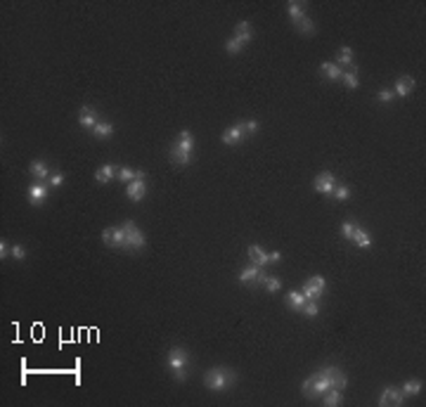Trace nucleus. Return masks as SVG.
Masks as SVG:
<instances>
[{
	"instance_id": "1",
	"label": "nucleus",
	"mask_w": 426,
	"mask_h": 407,
	"mask_svg": "<svg viewBox=\"0 0 426 407\" xmlns=\"http://www.w3.org/2000/svg\"><path fill=\"white\" fill-rule=\"evenodd\" d=\"M237 381V374L227 367H213L204 374V386L209 391H225Z\"/></svg>"
},
{
	"instance_id": "2",
	"label": "nucleus",
	"mask_w": 426,
	"mask_h": 407,
	"mask_svg": "<svg viewBox=\"0 0 426 407\" xmlns=\"http://www.w3.org/2000/svg\"><path fill=\"white\" fill-rule=\"evenodd\" d=\"M166 365H168V370L173 372V377H175V381H185V377H187V365H190V355H187V351L185 348H171L168 351V355H166Z\"/></svg>"
},
{
	"instance_id": "3",
	"label": "nucleus",
	"mask_w": 426,
	"mask_h": 407,
	"mask_svg": "<svg viewBox=\"0 0 426 407\" xmlns=\"http://www.w3.org/2000/svg\"><path fill=\"white\" fill-rule=\"evenodd\" d=\"M329 389H332V384H329V379L325 377V372H322V370L315 372V374H313L308 381H303V386H301L303 396H308V398H318V396H325Z\"/></svg>"
},
{
	"instance_id": "4",
	"label": "nucleus",
	"mask_w": 426,
	"mask_h": 407,
	"mask_svg": "<svg viewBox=\"0 0 426 407\" xmlns=\"http://www.w3.org/2000/svg\"><path fill=\"white\" fill-rule=\"evenodd\" d=\"M325 287H327V280L322 277V275H315V277L306 280V284H303L301 294H303L308 301H318L320 296L325 294Z\"/></svg>"
},
{
	"instance_id": "5",
	"label": "nucleus",
	"mask_w": 426,
	"mask_h": 407,
	"mask_svg": "<svg viewBox=\"0 0 426 407\" xmlns=\"http://www.w3.org/2000/svg\"><path fill=\"white\" fill-rule=\"evenodd\" d=\"M123 232H126V246L123 249H142L145 246V235L137 230L133 220L123 223Z\"/></svg>"
},
{
	"instance_id": "6",
	"label": "nucleus",
	"mask_w": 426,
	"mask_h": 407,
	"mask_svg": "<svg viewBox=\"0 0 426 407\" xmlns=\"http://www.w3.org/2000/svg\"><path fill=\"white\" fill-rule=\"evenodd\" d=\"M325 377L329 379V384H332V389H341L344 391L346 386H348V377L344 374V370L341 367H336V365H329V367H325Z\"/></svg>"
},
{
	"instance_id": "7",
	"label": "nucleus",
	"mask_w": 426,
	"mask_h": 407,
	"mask_svg": "<svg viewBox=\"0 0 426 407\" xmlns=\"http://www.w3.org/2000/svg\"><path fill=\"white\" fill-rule=\"evenodd\" d=\"M102 242L107 246H126V232H123V227H107L102 232Z\"/></svg>"
},
{
	"instance_id": "8",
	"label": "nucleus",
	"mask_w": 426,
	"mask_h": 407,
	"mask_svg": "<svg viewBox=\"0 0 426 407\" xmlns=\"http://www.w3.org/2000/svg\"><path fill=\"white\" fill-rule=\"evenodd\" d=\"M78 123H81V128H85V130H95V126L100 123V118H97V111L92 107H81V111H78Z\"/></svg>"
},
{
	"instance_id": "9",
	"label": "nucleus",
	"mask_w": 426,
	"mask_h": 407,
	"mask_svg": "<svg viewBox=\"0 0 426 407\" xmlns=\"http://www.w3.org/2000/svg\"><path fill=\"white\" fill-rule=\"evenodd\" d=\"M315 190L320 192V194H332L334 192V187H336V178H334V173H329V171H325V173H320L318 178H315Z\"/></svg>"
},
{
	"instance_id": "10",
	"label": "nucleus",
	"mask_w": 426,
	"mask_h": 407,
	"mask_svg": "<svg viewBox=\"0 0 426 407\" xmlns=\"http://www.w3.org/2000/svg\"><path fill=\"white\" fill-rule=\"evenodd\" d=\"M403 398H405V393H403V389L389 386V389H384V393H381L379 405H403Z\"/></svg>"
},
{
	"instance_id": "11",
	"label": "nucleus",
	"mask_w": 426,
	"mask_h": 407,
	"mask_svg": "<svg viewBox=\"0 0 426 407\" xmlns=\"http://www.w3.org/2000/svg\"><path fill=\"white\" fill-rule=\"evenodd\" d=\"M45 199H47V185L36 180L31 187H28V201H31L33 206H38V204H43Z\"/></svg>"
},
{
	"instance_id": "12",
	"label": "nucleus",
	"mask_w": 426,
	"mask_h": 407,
	"mask_svg": "<svg viewBox=\"0 0 426 407\" xmlns=\"http://www.w3.org/2000/svg\"><path fill=\"white\" fill-rule=\"evenodd\" d=\"M114 178H118V171L114 163H104V166H100V171L95 173V180L100 182V185H109Z\"/></svg>"
},
{
	"instance_id": "13",
	"label": "nucleus",
	"mask_w": 426,
	"mask_h": 407,
	"mask_svg": "<svg viewBox=\"0 0 426 407\" xmlns=\"http://www.w3.org/2000/svg\"><path fill=\"white\" fill-rule=\"evenodd\" d=\"M242 137H244V128H242V123H239V126L225 128V133L220 135V140H223L225 145H239Z\"/></svg>"
},
{
	"instance_id": "14",
	"label": "nucleus",
	"mask_w": 426,
	"mask_h": 407,
	"mask_svg": "<svg viewBox=\"0 0 426 407\" xmlns=\"http://www.w3.org/2000/svg\"><path fill=\"white\" fill-rule=\"evenodd\" d=\"M145 192H147L145 180H133V182H128V185H126L128 199H133V201H140L142 197H145Z\"/></svg>"
},
{
	"instance_id": "15",
	"label": "nucleus",
	"mask_w": 426,
	"mask_h": 407,
	"mask_svg": "<svg viewBox=\"0 0 426 407\" xmlns=\"http://www.w3.org/2000/svg\"><path fill=\"white\" fill-rule=\"evenodd\" d=\"M415 90V78L410 76H400L396 81V88H393V95H400V97H408L410 92Z\"/></svg>"
},
{
	"instance_id": "16",
	"label": "nucleus",
	"mask_w": 426,
	"mask_h": 407,
	"mask_svg": "<svg viewBox=\"0 0 426 407\" xmlns=\"http://www.w3.org/2000/svg\"><path fill=\"white\" fill-rule=\"evenodd\" d=\"M28 173H31V175H33L38 182H45V178L50 175V168H47L45 161L36 159V161H31V166H28Z\"/></svg>"
},
{
	"instance_id": "17",
	"label": "nucleus",
	"mask_w": 426,
	"mask_h": 407,
	"mask_svg": "<svg viewBox=\"0 0 426 407\" xmlns=\"http://www.w3.org/2000/svg\"><path fill=\"white\" fill-rule=\"evenodd\" d=\"M192 159V152L190 149H182L180 145H173L171 149V161L175 163V166H187Z\"/></svg>"
},
{
	"instance_id": "18",
	"label": "nucleus",
	"mask_w": 426,
	"mask_h": 407,
	"mask_svg": "<svg viewBox=\"0 0 426 407\" xmlns=\"http://www.w3.org/2000/svg\"><path fill=\"white\" fill-rule=\"evenodd\" d=\"M261 272H263V268H261V265H254V263H251V265H249V268H244V270H242V275H239V284H251V282H258V275H261Z\"/></svg>"
},
{
	"instance_id": "19",
	"label": "nucleus",
	"mask_w": 426,
	"mask_h": 407,
	"mask_svg": "<svg viewBox=\"0 0 426 407\" xmlns=\"http://www.w3.org/2000/svg\"><path fill=\"white\" fill-rule=\"evenodd\" d=\"M320 71H322V76L332 78V81H341L344 69H341L339 64H334V62H325V64H320Z\"/></svg>"
},
{
	"instance_id": "20",
	"label": "nucleus",
	"mask_w": 426,
	"mask_h": 407,
	"mask_svg": "<svg viewBox=\"0 0 426 407\" xmlns=\"http://www.w3.org/2000/svg\"><path fill=\"white\" fill-rule=\"evenodd\" d=\"M341 83H344L348 90H355V88H358L360 78H358V66H355V64L351 66V69H348V71L344 69V73H341Z\"/></svg>"
},
{
	"instance_id": "21",
	"label": "nucleus",
	"mask_w": 426,
	"mask_h": 407,
	"mask_svg": "<svg viewBox=\"0 0 426 407\" xmlns=\"http://www.w3.org/2000/svg\"><path fill=\"white\" fill-rule=\"evenodd\" d=\"M306 303H308V299H306L301 291H291L289 296H287V306H289L291 310H296V313H301Z\"/></svg>"
},
{
	"instance_id": "22",
	"label": "nucleus",
	"mask_w": 426,
	"mask_h": 407,
	"mask_svg": "<svg viewBox=\"0 0 426 407\" xmlns=\"http://www.w3.org/2000/svg\"><path fill=\"white\" fill-rule=\"evenodd\" d=\"M118 180L121 182H133V180H145V173L142 171H133V168H126V166H123V168H118Z\"/></svg>"
},
{
	"instance_id": "23",
	"label": "nucleus",
	"mask_w": 426,
	"mask_h": 407,
	"mask_svg": "<svg viewBox=\"0 0 426 407\" xmlns=\"http://www.w3.org/2000/svg\"><path fill=\"white\" fill-rule=\"evenodd\" d=\"M249 258H251V263H254V265H261V268H263V265H268V254H265L263 249H261V246H249Z\"/></svg>"
},
{
	"instance_id": "24",
	"label": "nucleus",
	"mask_w": 426,
	"mask_h": 407,
	"mask_svg": "<svg viewBox=\"0 0 426 407\" xmlns=\"http://www.w3.org/2000/svg\"><path fill=\"white\" fill-rule=\"evenodd\" d=\"M334 64H339L341 69H346V66H353V50L346 45V47H341L339 52H336V62Z\"/></svg>"
},
{
	"instance_id": "25",
	"label": "nucleus",
	"mask_w": 426,
	"mask_h": 407,
	"mask_svg": "<svg viewBox=\"0 0 426 407\" xmlns=\"http://www.w3.org/2000/svg\"><path fill=\"white\" fill-rule=\"evenodd\" d=\"M351 242H355V246H360V249H370V246H372V237H370V232L355 227V235H353Z\"/></svg>"
},
{
	"instance_id": "26",
	"label": "nucleus",
	"mask_w": 426,
	"mask_h": 407,
	"mask_svg": "<svg viewBox=\"0 0 426 407\" xmlns=\"http://www.w3.org/2000/svg\"><path fill=\"white\" fill-rule=\"evenodd\" d=\"M287 12H289V19L294 21V24L306 17V12H303V2H296V0H291L289 5H287Z\"/></svg>"
},
{
	"instance_id": "27",
	"label": "nucleus",
	"mask_w": 426,
	"mask_h": 407,
	"mask_svg": "<svg viewBox=\"0 0 426 407\" xmlns=\"http://www.w3.org/2000/svg\"><path fill=\"white\" fill-rule=\"evenodd\" d=\"M341 400H344V393H341V389H329L325 393V403L327 407H336V405H341Z\"/></svg>"
},
{
	"instance_id": "28",
	"label": "nucleus",
	"mask_w": 426,
	"mask_h": 407,
	"mask_svg": "<svg viewBox=\"0 0 426 407\" xmlns=\"http://www.w3.org/2000/svg\"><path fill=\"white\" fill-rule=\"evenodd\" d=\"M294 26H296V31H301L303 36H313V33H315V24H313V19H310L308 14L301 19V21H296Z\"/></svg>"
},
{
	"instance_id": "29",
	"label": "nucleus",
	"mask_w": 426,
	"mask_h": 407,
	"mask_svg": "<svg viewBox=\"0 0 426 407\" xmlns=\"http://www.w3.org/2000/svg\"><path fill=\"white\" fill-rule=\"evenodd\" d=\"M111 133H114V126H111L109 121H100V123L95 126V130H92V135H95V137H100V140L109 137Z\"/></svg>"
},
{
	"instance_id": "30",
	"label": "nucleus",
	"mask_w": 426,
	"mask_h": 407,
	"mask_svg": "<svg viewBox=\"0 0 426 407\" xmlns=\"http://www.w3.org/2000/svg\"><path fill=\"white\" fill-rule=\"evenodd\" d=\"M403 393H405V396H417V393H422V381H417V379L405 381V386H403Z\"/></svg>"
},
{
	"instance_id": "31",
	"label": "nucleus",
	"mask_w": 426,
	"mask_h": 407,
	"mask_svg": "<svg viewBox=\"0 0 426 407\" xmlns=\"http://www.w3.org/2000/svg\"><path fill=\"white\" fill-rule=\"evenodd\" d=\"M175 145H180L182 149H190V152H192V149H194V140H192V133H190V130H182Z\"/></svg>"
},
{
	"instance_id": "32",
	"label": "nucleus",
	"mask_w": 426,
	"mask_h": 407,
	"mask_svg": "<svg viewBox=\"0 0 426 407\" xmlns=\"http://www.w3.org/2000/svg\"><path fill=\"white\" fill-rule=\"evenodd\" d=\"M225 47H227V52H230V54H239V52H242V47H244V43H242L237 36H232L225 43Z\"/></svg>"
},
{
	"instance_id": "33",
	"label": "nucleus",
	"mask_w": 426,
	"mask_h": 407,
	"mask_svg": "<svg viewBox=\"0 0 426 407\" xmlns=\"http://www.w3.org/2000/svg\"><path fill=\"white\" fill-rule=\"evenodd\" d=\"M332 194H334L339 201H346V199H351V187H348V185H336Z\"/></svg>"
},
{
	"instance_id": "34",
	"label": "nucleus",
	"mask_w": 426,
	"mask_h": 407,
	"mask_svg": "<svg viewBox=\"0 0 426 407\" xmlns=\"http://www.w3.org/2000/svg\"><path fill=\"white\" fill-rule=\"evenodd\" d=\"M355 220H346L344 225H341V235L346 237V239H348V242H351V239H353V235H355Z\"/></svg>"
},
{
	"instance_id": "35",
	"label": "nucleus",
	"mask_w": 426,
	"mask_h": 407,
	"mask_svg": "<svg viewBox=\"0 0 426 407\" xmlns=\"http://www.w3.org/2000/svg\"><path fill=\"white\" fill-rule=\"evenodd\" d=\"M306 317H318V313H320V308H318V301H308L306 306H303V310H301Z\"/></svg>"
},
{
	"instance_id": "36",
	"label": "nucleus",
	"mask_w": 426,
	"mask_h": 407,
	"mask_svg": "<svg viewBox=\"0 0 426 407\" xmlns=\"http://www.w3.org/2000/svg\"><path fill=\"white\" fill-rule=\"evenodd\" d=\"M235 36H254V28L249 21H239L235 28Z\"/></svg>"
},
{
	"instance_id": "37",
	"label": "nucleus",
	"mask_w": 426,
	"mask_h": 407,
	"mask_svg": "<svg viewBox=\"0 0 426 407\" xmlns=\"http://www.w3.org/2000/svg\"><path fill=\"white\" fill-rule=\"evenodd\" d=\"M265 289L270 291V294H277V291L282 289V280H280V277H268V282H265Z\"/></svg>"
},
{
	"instance_id": "38",
	"label": "nucleus",
	"mask_w": 426,
	"mask_h": 407,
	"mask_svg": "<svg viewBox=\"0 0 426 407\" xmlns=\"http://www.w3.org/2000/svg\"><path fill=\"white\" fill-rule=\"evenodd\" d=\"M47 185H50V187H62V185H64V175H62V173H52V175H50V180H47Z\"/></svg>"
},
{
	"instance_id": "39",
	"label": "nucleus",
	"mask_w": 426,
	"mask_h": 407,
	"mask_svg": "<svg viewBox=\"0 0 426 407\" xmlns=\"http://www.w3.org/2000/svg\"><path fill=\"white\" fill-rule=\"evenodd\" d=\"M393 97H396V95H393V90H389V88H384V90L377 92V100L379 102H391Z\"/></svg>"
},
{
	"instance_id": "40",
	"label": "nucleus",
	"mask_w": 426,
	"mask_h": 407,
	"mask_svg": "<svg viewBox=\"0 0 426 407\" xmlns=\"http://www.w3.org/2000/svg\"><path fill=\"white\" fill-rule=\"evenodd\" d=\"M12 258L24 261V258H26V249H24V246H12Z\"/></svg>"
},
{
	"instance_id": "41",
	"label": "nucleus",
	"mask_w": 426,
	"mask_h": 407,
	"mask_svg": "<svg viewBox=\"0 0 426 407\" xmlns=\"http://www.w3.org/2000/svg\"><path fill=\"white\" fill-rule=\"evenodd\" d=\"M242 128H244V133H256L258 130V121H244Z\"/></svg>"
},
{
	"instance_id": "42",
	"label": "nucleus",
	"mask_w": 426,
	"mask_h": 407,
	"mask_svg": "<svg viewBox=\"0 0 426 407\" xmlns=\"http://www.w3.org/2000/svg\"><path fill=\"white\" fill-rule=\"evenodd\" d=\"M9 254H12V249H9V244L5 242V239H2V242H0V258L5 261V258H7Z\"/></svg>"
},
{
	"instance_id": "43",
	"label": "nucleus",
	"mask_w": 426,
	"mask_h": 407,
	"mask_svg": "<svg viewBox=\"0 0 426 407\" xmlns=\"http://www.w3.org/2000/svg\"><path fill=\"white\" fill-rule=\"evenodd\" d=\"M280 258H282V254H280V251H272V254L268 256V263H277V261H280Z\"/></svg>"
}]
</instances>
